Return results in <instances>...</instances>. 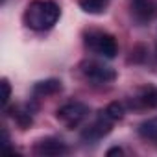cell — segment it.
<instances>
[{
	"label": "cell",
	"instance_id": "6da1fadb",
	"mask_svg": "<svg viewBox=\"0 0 157 157\" xmlns=\"http://www.w3.org/2000/svg\"><path fill=\"white\" fill-rule=\"evenodd\" d=\"M61 17V10L54 0H35L24 11V22L35 32H44L56 26Z\"/></svg>",
	"mask_w": 157,
	"mask_h": 157
},
{
	"label": "cell",
	"instance_id": "7a4b0ae2",
	"mask_svg": "<svg viewBox=\"0 0 157 157\" xmlns=\"http://www.w3.org/2000/svg\"><path fill=\"white\" fill-rule=\"evenodd\" d=\"M85 46L105 59H113L118 54V44L115 37L105 32H89L85 35Z\"/></svg>",
	"mask_w": 157,
	"mask_h": 157
},
{
	"label": "cell",
	"instance_id": "3957f363",
	"mask_svg": "<svg viewBox=\"0 0 157 157\" xmlns=\"http://www.w3.org/2000/svg\"><path fill=\"white\" fill-rule=\"evenodd\" d=\"M56 117L67 128L74 129V128H78V126H80L89 117V105H85L82 102H68V104H65V105H61L57 109Z\"/></svg>",
	"mask_w": 157,
	"mask_h": 157
},
{
	"label": "cell",
	"instance_id": "277c9868",
	"mask_svg": "<svg viewBox=\"0 0 157 157\" xmlns=\"http://www.w3.org/2000/svg\"><path fill=\"white\" fill-rule=\"evenodd\" d=\"M82 74L96 85H105V83H111L117 80V70L104 63H98V61H83Z\"/></svg>",
	"mask_w": 157,
	"mask_h": 157
},
{
	"label": "cell",
	"instance_id": "5b68a950",
	"mask_svg": "<svg viewBox=\"0 0 157 157\" xmlns=\"http://www.w3.org/2000/svg\"><path fill=\"white\" fill-rule=\"evenodd\" d=\"M129 10L139 24H148L157 19V0H129Z\"/></svg>",
	"mask_w": 157,
	"mask_h": 157
},
{
	"label": "cell",
	"instance_id": "8992f818",
	"mask_svg": "<svg viewBox=\"0 0 157 157\" xmlns=\"http://www.w3.org/2000/svg\"><path fill=\"white\" fill-rule=\"evenodd\" d=\"M111 128H113V120L102 111L100 117L82 133V139L87 140V142H96V140H100L102 137H105V135L111 131Z\"/></svg>",
	"mask_w": 157,
	"mask_h": 157
},
{
	"label": "cell",
	"instance_id": "52a82bcc",
	"mask_svg": "<svg viewBox=\"0 0 157 157\" xmlns=\"http://www.w3.org/2000/svg\"><path fill=\"white\" fill-rule=\"evenodd\" d=\"M35 153L37 155H44V157H57V155H65L68 151V146L61 140V139H56V137H46V139H41L37 144H35Z\"/></svg>",
	"mask_w": 157,
	"mask_h": 157
},
{
	"label": "cell",
	"instance_id": "ba28073f",
	"mask_svg": "<svg viewBox=\"0 0 157 157\" xmlns=\"http://www.w3.org/2000/svg\"><path fill=\"white\" fill-rule=\"evenodd\" d=\"M61 91V82L56 80V78H50V80H43V82H37L33 85V94L35 96H50V94H56Z\"/></svg>",
	"mask_w": 157,
	"mask_h": 157
},
{
	"label": "cell",
	"instance_id": "9c48e42d",
	"mask_svg": "<svg viewBox=\"0 0 157 157\" xmlns=\"http://www.w3.org/2000/svg\"><path fill=\"white\" fill-rule=\"evenodd\" d=\"M139 104L142 107H150V109H157V87L155 85H148L142 87L139 96H137Z\"/></svg>",
	"mask_w": 157,
	"mask_h": 157
},
{
	"label": "cell",
	"instance_id": "30bf717a",
	"mask_svg": "<svg viewBox=\"0 0 157 157\" xmlns=\"http://www.w3.org/2000/svg\"><path fill=\"white\" fill-rule=\"evenodd\" d=\"M139 135H140L144 140L157 142V117L144 120V122L139 126Z\"/></svg>",
	"mask_w": 157,
	"mask_h": 157
},
{
	"label": "cell",
	"instance_id": "8fae6325",
	"mask_svg": "<svg viewBox=\"0 0 157 157\" xmlns=\"http://www.w3.org/2000/svg\"><path fill=\"white\" fill-rule=\"evenodd\" d=\"M105 0H80V8L85 11V13H91V15H100L105 11Z\"/></svg>",
	"mask_w": 157,
	"mask_h": 157
},
{
	"label": "cell",
	"instance_id": "7c38bea8",
	"mask_svg": "<svg viewBox=\"0 0 157 157\" xmlns=\"http://www.w3.org/2000/svg\"><path fill=\"white\" fill-rule=\"evenodd\" d=\"M104 113H105L113 122H117V120H120V118L124 117L126 111H124V105H122L120 102H111V104L104 109Z\"/></svg>",
	"mask_w": 157,
	"mask_h": 157
},
{
	"label": "cell",
	"instance_id": "4fadbf2b",
	"mask_svg": "<svg viewBox=\"0 0 157 157\" xmlns=\"http://www.w3.org/2000/svg\"><path fill=\"white\" fill-rule=\"evenodd\" d=\"M15 118H17V122H19L21 128H28V126L32 124V115H30V111H17Z\"/></svg>",
	"mask_w": 157,
	"mask_h": 157
},
{
	"label": "cell",
	"instance_id": "5bb4252c",
	"mask_svg": "<svg viewBox=\"0 0 157 157\" xmlns=\"http://www.w3.org/2000/svg\"><path fill=\"white\" fill-rule=\"evenodd\" d=\"M10 98H11V85H10V82L4 78V80H2V105L4 107L8 105Z\"/></svg>",
	"mask_w": 157,
	"mask_h": 157
},
{
	"label": "cell",
	"instance_id": "9a60e30c",
	"mask_svg": "<svg viewBox=\"0 0 157 157\" xmlns=\"http://www.w3.org/2000/svg\"><path fill=\"white\" fill-rule=\"evenodd\" d=\"M124 153V150L122 148H118V146H115V148H111V150H107V155L111 157V155H122Z\"/></svg>",
	"mask_w": 157,
	"mask_h": 157
}]
</instances>
